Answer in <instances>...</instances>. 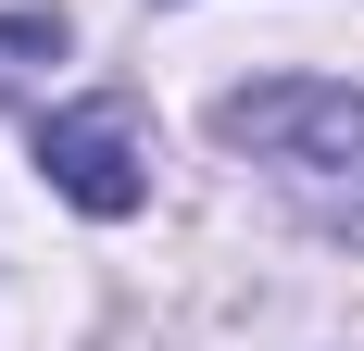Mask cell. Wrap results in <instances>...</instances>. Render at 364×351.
Returning <instances> with one entry per match:
<instances>
[{
  "label": "cell",
  "mask_w": 364,
  "mask_h": 351,
  "mask_svg": "<svg viewBox=\"0 0 364 351\" xmlns=\"http://www.w3.org/2000/svg\"><path fill=\"white\" fill-rule=\"evenodd\" d=\"M214 139L239 163H264V188L314 239L364 251V88H339V75H264V88H239L214 113Z\"/></svg>",
  "instance_id": "obj_1"
},
{
  "label": "cell",
  "mask_w": 364,
  "mask_h": 351,
  "mask_svg": "<svg viewBox=\"0 0 364 351\" xmlns=\"http://www.w3.org/2000/svg\"><path fill=\"white\" fill-rule=\"evenodd\" d=\"M38 163H50V188H63L75 213H101V226L151 201V151H139V113H126V101L50 113V126H38Z\"/></svg>",
  "instance_id": "obj_2"
},
{
  "label": "cell",
  "mask_w": 364,
  "mask_h": 351,
  "mask_svg": "<svg viewBox=\"0 0 364 351\" xmlns=\"http://www.w3.org/2000/svg\"><path fill=\"white\" fill-rule=\"evenodd\" d=\"M50 50H63V13H0V75L50 63Z\"/></svg>",
  "instance_id": "obj_3"
}]
</instances>
